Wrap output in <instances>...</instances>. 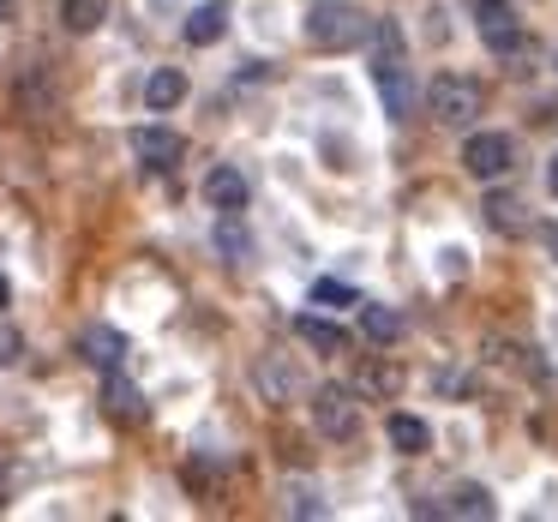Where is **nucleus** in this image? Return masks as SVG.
<instances>
[{
    "instance_id": "f257e3e1",
    "label": "nucleus",
    "mask_w": 558,
    "mask_h": 522,
    "mask_svg": "<svg viewBox=\"0 0 558 522\" xmlns=\"http://www.w3.org/2000/svg\"><path fill=\"white\" fill-rule=\"evenodd\" d=\"M366 37H373V19H366V7H354V0H318L313 13H306V43H313L318 54H349V49H361Z\"/></svg>"
},
{
    "instance_id": "f03ea898",
    "label": "nucleus",
    "mask_w": 558,
    "mask_h": 522,
    "mask_svg": "<svg viewBox=\"0 0 558 522\" xmlns=\"http://www.w3.org/2000/svg\"><path fill=\"white\" fill-rule=\"evenodd\" d=\"M426 109H433L445 126H469V121H481V114H486V90H481V78L438 73L433 85H426Z\"/></svg>"
},
{
    "instance_id": "7ed1b4c3",
    "label": "nucleus",
    "mask_w": 558,
    "mask_h": 522,
    "mask_svg": "<svg viewBox=\"0 0 558 522\" xmlns=\"http://www.w3.org/2000/svg\"><path fill=\"white\" fill-rule=\"evenodd\" d=\"M306 409H313V426L325 438H354L361 433V402H354L349 385H318L313 397H306Z\"/></svg>"
},
{
    "instance_id": "20e7f679",
    "label": "nucleus",
    "mask_w": 558,
    "mask_h": 522,
    "mask_svg": "<svg viewBox=\"0 0 558 522\" xmlns=\"http://www.w3.org/2000/svg\"><path fill=\"white\" fill-rule=\"evenodd\" d=\"M462 169L474 174V181H498V174L517 169V138L510 133H474L469 145H462Z\"/></svg>"
},
{
    "instance_id": "39448f33",
    "label": "nucleus",
    "mask_w": 558,
    "mask_h": 522,
    "mask_svg": "<svg viewBox=\"0 0 558 522\" xmlns=\"http://www.w3.org/2000/svg\"><path fill=\"white\" fill-rule=\"evenodd\" d=\"M469 7H474V25H481V43L493 54H510L522 43V25L510 13V0H469Z\"/></svg>"
},
{
    "instance_id": "423d86ee",
    "label": "nucleus",
    "mask_w": 558,
    "mask_h": 522,
    "mask_svg": "<svg viewBox=\"0 0 558 522\" xmlns=\"http://www.w3.org/2000/svg\"><path fill=\"white\" fill-rule=\"evenodd\" d=\"M133 157L145 162V169L169 174L174 162L186 157V138L174 133V126H138V133H133Z\"/></svg>"
},
{
    "instance_id": "0eeeda50",
    "label": "nucleus",
    "mask_w": 558,
    "mask_h": 522,
    "mask_svg": "<svg viewBox=\"0 0 558 522\" xmlns=\"http://www.w3.org/2000/svg\"><path fill=\"white\" fill-rule=\"evenodd\" d=\"M102 414H109L114 426H145V390L133 385V378H121V366H114L109 378H102Z\"/></svg>"
},
{
    "instance_id": "6e6552de",
    "label": "nucleus",
    "mask_w": 558,
    "mask_h": 522,
    "mask_svg": "<svg viewBox=\"0 0 558 522\" xmlns=\"http://www.w3.org/2000/svg\"><path fill=\"white\" fill-rule=\"evenodd\" d=\"M126 354H133V349H126V337L114 325H85V330H78V361H90L97 373H114Z\"/></svg>"
},
{
    "instance_id": "1a4fd4ad",
    "label": "nucleus",
    "mask_w": 558,
    "mask_h": 522,
    "mask_svg": "<svg viewBox=\"0 0 558 522\" xmlns=\"http://www.w3.org/2000/svg\"><path fill=\"white\" fill-rule=\"evenodd\" d=\"M246 193H253V186H246V174L229 169V162H217V169L205 174V205L222 210V217H241V210H246Z\"/></svg>"
},
{
    "instance_id": "9d476101",
    "label": "nucleus",
    "mask_w": 558,
    "mask_h": 522,
    "mask_svg": "<svg viewBox=\"0 0 558 522\" xmlns=\"http://www.w3.org/2000/svg\"><path fill=\"white\" fill-rule=\"evenodd\" d=\"M373 78H378V97H385V114L409 121V114H414V102H421V90H414V78H409V73H402V61L373 66Z\"/></svg>"
},
{
    "instance_id": "9b49d317",
    "label": "nucleus",
    "mask_w": 558,
    "mask_h": 522,
    "mask_svg": "<svg viewBox=\"0 0 558 522\" xmlns=\"http://www.w3.org/2000/svg\"><path fill=\"white\" fill-rule=\"evenodd\" d=\"M294 337H301L313 354H349V330L330 325V318H318V313H301V318H294Z\"/></svg>"
},
{
    "instance_id": "f8f14e48",
    "label": "nucleus",
    "mask_w": 558,
    "mask_h": 522,
    "mask_svg": "<svg viewBox=\"0 0 558 522\" xmlns=\"http://www.w3.org/2000/svg\"><path fill=\"white\" fill-rule=\"evenodd\" d=\"M222 31H229V7H222V0H205V7L186 13V43H193V49H210Z\"/></svg>"
},
{
    "instance_id": "ddd939ff",
    "label": "nucleus",
    "mask_w": 558,
    "mask_h": 522,
    "mask_svg": "<svg viewBox=\"0 0 558 522\" xmlns=\"http://www.w3.org/2000/svg\"><path fill=\"white\" fill-rule=\"evenodd\" d=\"M390 445L402 450V457H426V450H433V426L421 421V414H390Z\"/></svg>"
},
{
    "instance_id": "4468645a",
    "label": "nucleus",
    "mask_w": 558,
    "mask_h": 522,
    "mask_svg": "<svg viewBox=\"0 0 558 522\" xmlns=\"http://www.w3.org/2000/svg\"><path fill=\"white\" fill-rule=\"evenodd\" d=\"M145 102H150L157 114L181 109V102H186V73H174V66H157V73L145 78Z\"/></svg>"
},
{
    "instance_id": "2eb2a0df",
    "label": "nucleus",
    "mask_w": 558,
    "mask_h": 522,
    "mask_svg": "<svg viewBox=\"0 0 558 522\" xmlns=\"http://www.w3.org/2000/svg\"><path fill=\"white\" fill-rule=\"evenodd\" d=\"M397 390H402V366H390V361H366V366H361V385H354V397L390 402Z\"/></svg>"
},
{
    "instance_id": "dca6fc26",
    "label": "nucleus",
    "mask_w": 558,
    "mask_h": 522,
    "mask_svg": "<svg viewBox=\"0 0 558 522\" xmlns=\"http://www.w3.org/2000/svg\"><path fill=\"white\" fill-rule=\"evenodd\" d=\"M354 306H361V301H354ZM361 330H366V342L390 349V342H402V313H390V306L366 301V306H361Z\"/></svg>"
},
{
    "instance_id": "f3484780",
    "label": "nucleus",
    "mask_w": 558,
    "mask_h": 522,
    "mask_svg": "<svg viewBox=\"0 0 558 522\" xmlns=\"http://www.w3.org/2000/svg\"><path fill=\"white\" fill-rule=\"evenodd\" d=\"M253 385L265 390L270 402H289L294 390H301V378H294L289 361H258V366H253Z\"/></svg>"
},
{
    "instance_id": "a211bd4d",
    "label": "nucleus",
    "mask_w": 558,
    "mask_h": 522,
    "mask_svg": "<svg viewBox=\"0 0 558 522\" xmlns=\"http://www.w3.org/2000/svg\"><path fill=\"white\" fill-rule=\"evenodd\" d=\"M450 517H474V522H493V517H498V505H493V493H486V486L462 481V486H450Z\"/></svg>"
},
{
    "instance_id": "6ab92c4d",
    "label": "nucleus",
    "mask_w": 558,
    "mask_h": 522,
    "mask_svg": "<svg viewBox=\"0 0 558 522\" xmlns=\"http://www.w3.org/2000/svg\"><path fill=\"white\" fill-rule=\"evenodd\" d=\"M109 7L114 0H61V25L73 31V37H90V31L109 19Z\"/></svg>"
},
{
    "instance_id": "aec40b11",
    "label": "nucleus",
    "mask_w": 558,
    "mask_h": 522,
    "mask_svg": "<svg viewBox=\"0 0 558 522\" xmlns=\"http://www.w3.org/2000/svg\"><path fill=\"white\" fill-rule=\"evenodd\" d=\"M486 222H493L498 234H522V229H529V217H522V198L493 193V198H486Z\"/></svg>"
},
{
    "instance_id": "412c9836",
    "label": "nucleus",
    "mask_w": 558,
    "mask_h": 522,
    "mask_svg": "<svg viewBox=\"0 0 558 522\" xmlns=\"http://www.w3.org/2000/svg\"><path fill=\"white\" fill-rule=\"evenodd\" d=\"M217 246L229 253V265H246V253H253V241L241 234V222H234V217H222V222H217Z\"/></svg>"
},
{
    "instance_id": "4be33fe9",
    "label": "nucleus",
    "mask_w": 558,
    "mask_h": 522,
    "mask_svg": "<svg viewBox=\"0 0 558 522\" xmlns=\"http://www.w3.org/2000/svg\"><path fill=\"white\" fill-rule=\"evenodd\" d=\"M289 517H325V498L313 486H289Z\"/></svg>"
},
{
    "instance_id": "5701e85b",
    "label": "nucleus",
    "mask_w": 558,
    "mask_h": 522,
    "mask_svg": "<svg viewBox=\"0 0 558 522\" xmlns=\"http://www.w3.org/2000/svg\"><path fill=\"white\" fill-rule=\"evenodd\" d=\"M19 354H25V330L0 318V366H19Z\"/></svg>"
},
{
    "instance_id": "b1692460",
    "label": "nucleus",
    "mask_w": 558,
    "mask_h": 522,
    "mask_svg": "<svg viewBox=\"0 0 558 522\" xmlns=\"http://www.w3.org/2000/svg\"><path fill=\"white\" fill-rule=\"evenodd\" d=\"M313 301H325V306H354V289H349V282H337V277H325V282H313Z\"/></svg>"
},
{
    "instance_id": "393cba45",
    "label": "nucleus",
    "mask_w": 558,
    "mask_h": 522,
    "mask_svg": "<svg viewBox=\"0 0 558 522\" xmlns=\"http://www.w3.org/2000/svg\"><path fill=\"white\" fill-rule=\"evenodd\" d=\"M457 270H469V253H457V246H445V277H457Z\"/></svg>"
},
{
    "instance_id": "a878e982",
    "label": "nucleus",
    "mask_w": 558,
    "mask_h": 522,
    "mask_svg": "<svg viewBox=\"0 0 558 522\" xmlns=\"http://www.w3.org/2000/svg\"><path fill=\"white\" fill-rule=\"evenodd\" d=\"M546 186H553V193H558V157L546 162Z\"/></svg>"
},
{
    "instance_id": "bb28decb",
    "label": "nucleus",
    "mask_w": 558,
    "mask_h": 522,
    "mask_svg": "<svg viewBox=\"0 0 558 522\" xmlns=\"http://www.w3.org/2000/svg\"><path fill=\"white\" fill-rule=\"evenodd\" d=\"M546 253H553V265H558V229H546Z\"/></svg>"
},
{
    "instance_id": "cd10ccee",
    "label": "nucleus",
    "mask_w": 558,
    "mask_h": 522,
    "mask_svg": "<svg viewBox=\"0 0 558 522\" xmlns=\"http://www.w3.org/2000/svg\"><path fill=\"white\" fill-rule=\"evenodd\" d=\"M7 301H13V282H7V277H0V306H7Z\"/></svg>"
},
{
    "instance_id": "c85d7f7f",
    "label": "nucleus",
    "mask_w": 558,
    "mask_h": 522,
    "mask_svg": "<svg viewBox=\"0 0 558 522\" xmlns=\"http://www.w3.org/2000/svg\"><path fill=\"white\" fill-rule=\"evenodd\" d=\"M7 19H13V0H0V25H7Z\"/></svg>"
}]
</instances>
